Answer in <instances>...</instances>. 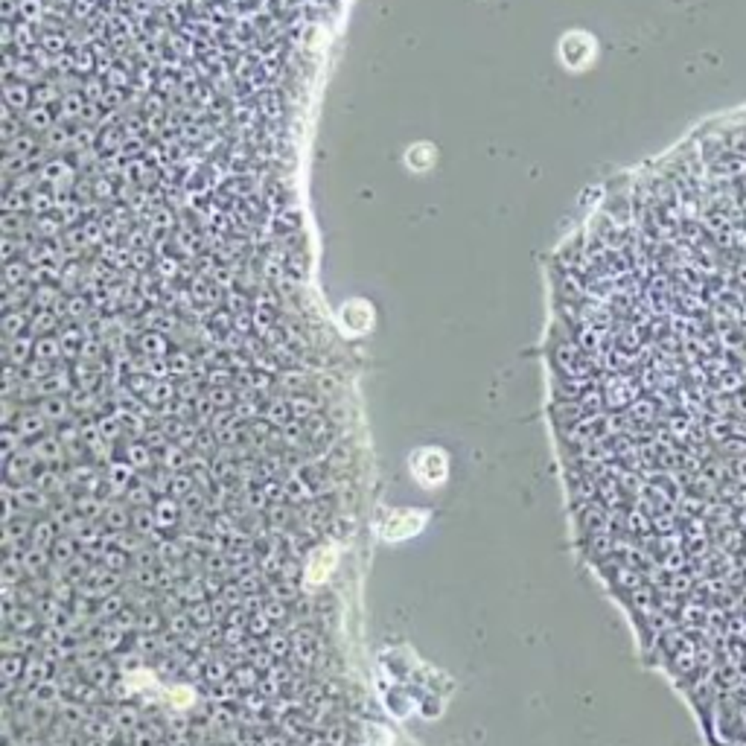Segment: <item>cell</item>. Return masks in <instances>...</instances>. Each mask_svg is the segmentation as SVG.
Listing matches in <instances>:
<instances>
[{"mask_svg":"<svg viewBox=\"0 0 746 746\" xmlns=\"http://www.w3.org/2000/svg\"><path fill=\"white\" fill-rule=\"evenodd\" d=\"M411 464H414L411 472H414V478H417L423 487H432L435 490V487H440L443 481H446L449 458L443 455L440 449H423V452H417Z\"/></svg>","mask_w":746,"mask_h":746,"instance_id":"cell-1","label":"cell"},{"mask_svg":"<svg viewBox=\"0 0 746 746\" xmlns=\"http://www.w3.org/2000/svg\"><path fill=\"white\" fill-rule=\"evenodd\" d=\"M425 519H429V510H394L382 525V537L385 540H408L423 528Z\"/></svg>","mask_w":746,"mask_h":746,"instance_id":"cell-2","label":"cell"},{"mask_svg":"<svg viewBox=\"0 0 746 746\" xmlns=\"http://www.w3.org/2000/svg\"><path fill=\"white\" fill-rule=\"evenodd\" d=\"M332 568H335V551L327 548V545H321V548H315V551L309 554V560L304 565V575H307V580L312 586H321Z\"/></svg>","mask_w":746,"mask_h":746,"instance_id":"cell-3","label":"cell"},{"mask_svg":"<svg viewBox=\"0 0 746 746\" xmlns=\"http://www.w3.org/2000/svg\"><path fill=\"white\" fill-rule=\"evenodd\" d=\"M15 495H17V505H21L24 513H35V510H50V493H44L38 484H15Z\"/></svg>","mask_w":746,"mask_h":746,"instance_id":"cell-4","label":"cell"},{"mask_svg":"<svg viewBox=\"0 0 746 746\" xmlns=\"http://www.w3.org/2000/svg\"><path fill=\"white\" fill-rule=\"evenodd\" d=\"M32 458L38 460V464H47V467H59L64 460V443L59 437H38L29 446Z\"/></svg>","mask_w":746,"mask_h":746,"instance_id":"cell-5","label":"cell"},{"mask_svg":"<svg viewBox=\"0 0 746 746\" xmlns=\"http://www.w3.org/2000/svg\"><path fill=\"white\" fill-rule=\"evenodd\" d=\"M59 537H62V530H59V525H56V519H52V516H47V519H35V522H32V534H29V545L50 551V548L56 545Z\"/></svg>","mask_w":746,"mask_h":746,"instance_id":"cell-6","label":"cell"},{"mask_svg":"<svg viewBox=\"0 0 746 746\" xmlns=\"http://www.w3.org/2000/svg\"><path fill=\"white\" fill-rule=\"evenodd\" d=\"M152 513H155L157 528H164V530H169V528H175V525L181 522V505L175 502L172 495H164V499H157L155 507H152Z\"/></svg>","mask_w":746,"mask_h":746,"instance_id":"cell-7","label":"cell"},{"mask_svg":"<svg viewBox=\"0 0 746 746\" xmlns=\"http://www.w3.org/2000/svg\"><path fill=\"white\" fill-rule=\"evenodd\" d=\"M6 630H15V633L38 630V615H35L32 607H27V603H17V607L12 610V615H9V621H6Z\"/></svg>","mask_w":746,"mask_h":746,"instance_id":"cell-8","label":"cell"},{"mask_svg":"<svg viewBox=\"0 0 746 746\" xmlns=\"http://www.w3.org/2000/svg\"><path fill=\"white\" fill-rule=\"evenodd\" d=\"M111 720H114V726L120 732H126V735H132L134 729L140 723H143V717H140V712L134 705H129V703H120V705H114V712H111Z\"/></svg>","mask_w":746,"mask_h":746,"instance_id":"cell-9","label":"cell"},{"mask_svg":"<svg viewBox=\"0 0 746 746\" xmlns=\"http://www.w3.org/2000/svg\"><path fill=\"white\" fill-rule=\"evenodd\" d=\"M50 557H52V563H56V565H67V563H73V560L79 557V542H76V537H67V534H62V537L56 540V545L50 548Z\"/></svg>","mask_w":746,"mask_h":746,"instance_id":"cell-10","label":"cell"},{"mask_svg":"<svg viewBox=\"0 0 746 746\" xmlns=\"http://www.w3.org/2000/svg\"><path fill=\"white\" fill-rule=\"evenodd\" d=\"M32 484H38L44 493H64L67 490V475H62L56 467H47V470H41V472H35V478H32Z\"/></svg>","mask_w":746,"mask_h":746,"instance_id":"cell-11","label":"cell"},{"mask_svg":"<svg viewBox=\"0 0 746 746\" xmlns=\"http://www.w3.org/2000/svg\"><path fill=\"white\" fill-rule=\"evenodd\" d=\"M87 680H91L99 691H108L111 685H114V668H111V662H94L91 668H87Z\"/></svg>","mask_w":746,"mask_h":746,"instance_id":"cell-12","label":"cell"},{"mask_svg":"<svg viewBox=\"0 0 746 746\" xmlns=\"http://www.w3.org/2000/svg\"><path fill=\"white\" fill-rule=\"evenodd\" d=\"M102 522L108 525L111 530H126L129 525H132V510L129 507H117V505H108L105 507V513H102Z\"/></svg>","mask_w":746,"mask_h":746,"instance_id":"cell-13","label":"cell"},{"mask_svg":"<svg viewBox=\"0 0 746 746\" xmlns=\"http://www.w3.org/2000/svg\"><path fill=\"white\" fill-rule=\"evenodd\" d=\"M44 425H47V417H44V414H21L17 432H21L24 440H29V437H41Z\"/></svg>","mask_w":746,"mask_h":746,"instance_id":"cell-14","label":"cell"},{"mask_svg":"<svg viewBox=\"0 0 746 746\" xmlns=\"http://www.w3.org/2000/svg\"><path fill=\"white\" fill-rule=\"evenodd\" d=\"M230 680H234V685L239 691H251V688L260 685V670L254 665H242V668H237L234 673H230Z\"/></svg>","mask_w":746,"mask_h":746,"instance_id":"cell-15","label":"cell"},{"mask_svg":"<svg viewBox=\"0 0 746 746\" xmlns=\"http://www.w3.org/2000/svg\"><path fill=\"white\" fill-rule=\"evenodd\" d=\"M187 612L192 618V624H199V627H210L213 624V615H216L213 603H207V600H192L190 607H187Z\"/></svg>","mask_w":746,"mask_h":746,"instance_id":"cell-16","label":"cell"},{"mask_svg":"<svg viewBox=\"0 0 746 746\" xmlns=\"http://www.w3.org/2000/svg\"><path fill=\"white\" fill-rule=\"evenodd\" d=\"M67 411H70V402L64 397H47V402L41 405V414L47 420H56V423L67 420Z\"/></svg>","mask_w":746,"mask_h":746,"instance_id":"cell-17","label":"cell"},{"mask_svg":"<svg viewBox=\"0 0 746 746\" xmlns=\"http://www.w3.org/2000/svg\"><path fill=\"white\" fill-rule=\"evenodd\" d=\"M122 607H129L126 600H122L120 595H105V598H99V610H97V618L99 621H105V618H117L120 612H122Z\"/></svg>","mask_w":746,"mask_h":746,"instance_id":"cell-18","label":"cell"},{"mask_svg":"<svg viewBox=\"0 0 746 746\" xmlns=\"http://www.w3.org/2000/svg\"><path fill=\"white\" fill-rule=\"evenodd\" d=\"M126 458L134 470H152V452H149V446H143V443H132L126 449Z\"/></svg>","mask_w":746,"mask_h":746,"instance_id":"cell-19","label":"cell"},{"mask_svg":"<svg viewBox=\"0 0 746 746\" xmlns=\"http://www.w3.org/2000/svg\"><path fill=\"white\" fill-rule=\"evenodd\" d=\"M164 630V618L157 610H140V624H137V633H161Z\"/></svg>","mask_w":746,"mask_h":746,"instance_id":"cell-20","label":"cell"},{"mask_svg":"<svg viewBox=\"0 0 746 746\" xmlns=\"http://www.w3.org/2000/svg\"><path fill=\"white\" fill-rule=\"evenodd\" d=\"M167 630H169L172 635H187V633L192 630V618H190V612L184 610V612L169 615V618H167Z\"/></svg>","mask_w":746,"mask_h":746,"instance_id":"cell-21","label":"cell"},{"mask_svg":"<svg viewBox=\"0 0 746 746\" xmlns=\"http://www.w3.org/2000/svg\"><path fill=\"white\" fill-rule=\"evenodd\" d=\"M309 484L307 481H300V475H292L289 481H286V499H292V502H304V499H309Z\"/></svg>","mask_w":746,"mask_h":746,"instance_id":"cell-22","label":"cell"},{"mask_svg":"<svg viewBox=\"0 0 746 746\" xmlns=\"http://www.w3.org/2000/svg\"><path fill=\"white\" fill-rule=\"evenodd\" d=\"M122 633H126V630H120L117 624H114V627H105V630L99 633V642H97V645H99L102 650H117V647L122 645Z\"/></svg>","mask_w":746,"mask_h":746,"instance_id":"cell-23","label":"cell"},{"mask_svg":"<svg viewBox=\"0 0 746 746\" xmlns=\"http://www.w3.org/2000/svg\"><path fill=\"white\" fill-rule=\"evenodd\" d=\"M324 743L327 746H347V726L344 723H330L324 729Z\"/></svg>","mask_w":746,"mask_h":746,"instance_id":"cell-24","label":"cell"},{"mask_svg":"<svg viewBox=\"0 0 746 746\" xmlns=\"http://www.w3.org/2000/svg\"><path fill=\"white\" fill-rule=\"evenodd\" d=\"M126 495H129V505H134V507H146V505L152 502V487H149V484H132Z\"/></svg>","mask_w":746,"mask_h":746,"instance_id":"cell-25","label":"cell"},{"mask_svg":"<svg viewBox=\"0 0 746 746\" xmlns=\"http://www.w3.org/2000/svg\"><path fill=\"white\" fill-rule=\"evenodd\" d=\"M289 650H292V638H289V635L274 633V635L269 638V653L274 656V659H277V656H280V659H283V656H289Z\"/></svg>","mask_w":746,"mask_h":746,"instance_id":"cell-26","label":"cell"},{"mask_svg":"<svg viewBox=\"0 0 746 746\" xmlns=\"http://www.w3.org/2000/svg\"><path fill=\"white\" fill-rule=\"evenodd\" d=\"M225 677H230L225 662H213V665H207V670H204V680H207L210 685H222Z\"/></svg>","mask_w":746,"mask_h":746,"instance_id":"cell-27","label":"cell"},{"mask_svg":"<svg viewBox=\"0 0 746 746\" xmlns=\"http://www.w3.org/2000/svg\"><path fill=\"white\" fill-rule=\"evenodd\" d=\"M97 425H99L102 440H114L120 435V417H102Z\"/></svg>","mask_w":746,"mask_h":746,"instance_id":"cell-28","label":"cell"},{"mask_svg":"<svg viewBox=\"0 0 746 746\" xmlns=\"http://www.w3.org/2000/svg\"><path fill=\"white\" fill-rule=\"evenodd\" d=\"M269 624H272V621L265 618V612H260L257 618H248V627L245 630L251 633V635H265V633H269Z\"/></svg>","mask_w":746,"mask_h":746,"instance_id":"cell-29","label":"cell"},{"mask_svg":"<svg viewBox=\"0 0 746 746\" xmlns=\"http://www.w3.org/2000/svg\"><path fill=\"white\" fill-rule=\"evenodd\" d=\"M146 347V353H152V356H164V350H167V342L164 339H157V335H143V342H140Z\"/></svg>","mask_w":746,"mask_h":746,"instance_id":"cell-30","label":"cell"},{"mask_svg":"<svg viewBox=\"0 0 746 746\" xmlns=\"http://www.w3.org/2000/svg\"><path fill=\"white\" fill-rule=\"evenodd\" d=\"M262 612H265V618H269V621H277V618L286 615V603H283V600H272V603H265Z\"/></svg>","mask_w":746,"mask_h":746,"instance_id":"cell-31","label":"cell"},{"mask_svg":"<svg viewBox=\"0 0 746 746\" xmlns=\"http://www.w3.org/2000/svg\"><path fill=\"white\" fill-rule=\"evenodd\" d=\"M85 746H111V740H105V738H97V735H91V738H85Z\"/></svg>","mask_w":746,"mask_h":746,"instance_id":"cell-32","label":"cell"},{"mask_svg":"<svg viewBox=\"0 0 746 746\" xmlns=\"http://www.w3.org/2000/svg\"><path fill=\"white\" fill-rule=\"evenodd\" d=\"M157 746H175V743H172V740H161V743H157Z\"/></svg>","mask_w":746,"mask_h":746,"instance_id":"cell-33","label":"cell"},{"mask_svg":"<svg viewBox=\"0 0 746 746\" xmlns=\"http://www.w3.org/2000/svg\"><path fill=\"white\" fill-rule=\"evenodd\" d=\"M3 746H17V743H15V740H6V743H3Z\"/></svg>","mask_w":746,"mask_h":746,"instance_id":"cell-34","label":"cell"},{"mask_svg":"<svg viewBox=\"0 0 746 746\" xmlns=\"http://www.w3.org/2000/svg\"><path fill=\"white\" fill-rule=\"evenodd\" d=\"M207 746H222V743H207Z\"/></svg>","mask_w":746,"mask_h":746,"instance_id":"cell-35","label":"cell"},{"mask_svg":"<svg viewBox=\"0 0 746 746\" xmlns=\"http://www.w3.org/2000/svg\"><path fill=\"white\" fill-rule=\"evenodd\" d=\"M126 746H132V743H126Z\"/></svg>","mask_w":746,"mask_h":746,"instance_id":"cell-36","label":"cell"},{"mask_svg":"<svg viewBox=\"0 0 746 746\" xmlns=\"http://www.w3.org/2000/svg\"><path fill=\"white\" fill-rule=\"evenodd\" d=\"M324 746H327V743H324Z\"/></svg>","mask_w":746,"mask_h":746,"instance_id":"cell-37","label":"cell"}]
</instances>
